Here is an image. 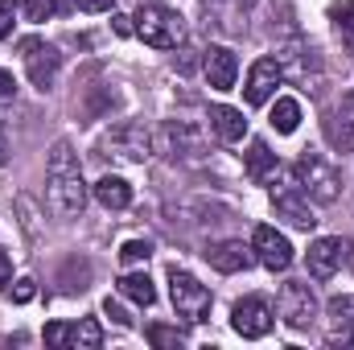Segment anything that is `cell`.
Instances as JSON below:
<instances>
[{"mask_svg": "<svg viewBox=\"0 0 354 350\" xmlns=\"http://www.w3.org/2000/svg\"><path fill=\"white\" fill-rule=\"evenodd\" d=\"M210 128L218 132V140H227V145H235V140H243L248 136V120H243V111L239 107H227V103H218V107H210Z\"/></svg>", "mask_w": 354, "mask_h": 350, "instance_id": "e0dca14e", "label": "cell"}, {"mask_svg": "<svg viewBox=\"0 0 354 350\" xmlns=\"http://www.w3.org/2000/svg\"><path fill=\"white\" fill-rule=\"evenodd\" d=\"M120 293H124L128 301H136V305H153V301H157V288H153L149 272H124V276H120Z\"/></svg>", "mask_w": 354, "mask_h": 350, "instance_id": "44dd1931", "label": "cell"}, {"mask_svg": "<svg viewBox=\"0 0 354 350\" xmlns=\"http://www.w3.org/2000/svg\"><path fill=\"white\" fill-rule=\"evenodd\" d=\"M21 8H25V17L37 25V21H50V17H54L58 0H21Z\"/></svg>", "mask_w": 354, "mask_h": 350, "instance_id": "4316f807", "label": "cell"}, {"mask_svg": "<svg viewBox=\"0 0 354 350\" xmlns=\"http://www.w3.org/2000/svg\"><path fill=\"white\" fill-rule=\"evenodd\" d=\"M111 25H115V33H124V37L136 33V29H132V17H111Z\"/></svg>", "mask_w": 354, "mask_h": 350, "instance_id": "e575fe53", "label": "cell"}, {"mask_svg": "<svg viewBox=\"0 0 354 350\" xmlns=\"http://www.w3.org/2000/svg\"><path fill=\"white\" fill-rule=\"evenodd\" d=\"M326 136H330V145L338 149V153H351L354 149V124L351 120H326Z\"/></svg>", "mask_w": 354, "mask_h": 350, "instance_id": "603a6c76", "label": "cell"}, {"mask_svg": "<svg viewBox=\"0 0 354 350\" xmlns=\"http://www.w3.org/2000/svg\"><path fill=\"white\" fill-rule=\"evenodd\" d=\"M334 25H338V33L346 37V46L354 50V0H342V4H334Z\"/></svg>", "mask_w": 354, "mask_h": 350, "instance_id": "cb8c5ba5", "label": "cell"}, {"mask_svg": "<svg viewBox=\"0 0 354 350\" xmlns=\"http://www.w3.org/2000/svg\"><path fill=\"white\" fill-rule=\"evenodd\" d=\"M272 322H276V313H272L268 297H243L231 309V326H235L239 338H264L272 330Z\"/></svg>", "mask_w": 354, "mask_h": 350, "instance_id": "9c48e42d", "label": "cell"}, {"mask_svg": "<svg viewBox=\"0 0 354 350\" xmlns=\"http://www.w3.org/2000/svg\"><path fill=\"white\" fill-rule=\"evenodd\" d=\"M33 293H37V288H33V280H17L12 301H17V305H29V301H33Z\"/></svg>", "mask_w": 354, "mask_h": 350, "instance_id": "4dcf8cb0", "label": "cell"}, {"mask_svg": "<svg viewBox=\"0 0 354 350\" xmlns=\"http://www.w3.org/2000/svg\"><path fill=\"white\" fill-rule=\"evenodd\" d=\"M276 309H280V322L288 330H309V322L317 317V297L305 280H288V284H280Z\"/></svg>", "mask_w": 354, "mask_h": 350, "instance_id": "8992f818", "label": "cell"}, {"mask_svg": "<svg viewBox=\"0 0 354 350\" xmlns=\"http://www.w3.org/2000/svg\"><path fill=\"white\" fill-rule=\"evenodd\" d=\"M103 157L111 161H124V165H145L153 157V136L145 124L128 120V124H115L107 136H103Z\"/></svg>", "mask_w": 354, "mask_h": 350, "instance_id": "277c9868", "label": "cell"}, {"mask_svg": "<svg viewBox=\"0 0 354 350\" xmlns=\"http://www.w3.org/2000/svg\"><path fill=\"white\" fill-rule=\"evenodd\" d=\"M354 326V297H334L330 301V342H346Z\"/></svg>", "mask_w": 354, "mask_h": 350, "instance_id": "ffe728a7", "label": "cell"}, {"mask_svg": "<svg viewBox=\"0 0 354 350\" xmlns=\"http://www.w3.org/2000/svg\"><path fill=\"white\" fill-rule=\"evenodd\" d=\"M8 161V136H4V124H0V165Z\"/></svg>", "mask_w": 354, "mask_h": 350, "instance_id": "d590c367", "label": "cell"}, {"mask_svg": "<svg viewBox=\"0 0 354 350\" xmlns=\"http://www.w3.org/2000/svg\"><path fill=\"white\" fill-rule=\"evenodd\" d=\"M149 342L161 350H177L185 338H181V330H174V326H149Z\"/></svg>", "mask_w": 354, "mask_h": 350, "instance_id": "d4e9b609", "label": "cell"}, {"mask_svg": "<svg viewBox=\"0 0 354 350\" xmlns=\"http://www.w3.org/2000/svg\"><path fill=\"white\" fill-rule=\"evenodd\" d=\"M297 124H301V103H297V99H276V107H272V128H276L280 136H288V132H297Z\"/></svg>", "mask_w": 354, "mask_h": 350, "instance_id": "7402d4cb", "label": "cell"}, {"mask_svg": "<svg viewBox=\"0 0 354 350\" xmlns=\"http://www.w3.org/2000/svg\"><path fill=\"white\" fill-rule=\"evenodd\" d=\"M272 206H276V214L280 219H288L292 227H301V231H309L317 219H313V210H309V202H301L297 198V185L288 190V185H280V190H272Z\"/></svg>", "mask_w": 354, "mask_h": 350, "instance_id": "9a60e30c", "label": "cell"}, {"mask_svg": "<svg viewBox=\"0 0 354 350\" xmlns=\"http://www.w3.org/2000/svg\"><path fill=\"white\" fill-rule=\"evenodd\" d=\"M206 79H210V87L214 91H231L235 87V79H239V58H235L227 46L206 50Z\"/></svg>", "mask_w": 354, "mask_h": 350, "instance_id": "5bb4252c", "label": "cell"}, {"mask_svg": "<svg viewBox=\"0 0 354 350\" xmlns=\"http://www.w3.org/2000/svg\"><path fill=\"white\" fill-rule=\"evenodd\" d=\"M206 260H210V268H218V272H243L248 264H252V256H248V248L239 243V239H227V243H214L210 252H206Z\"/></svg>", "mask_w": 354, "mask_h": 350, "instance_id": "ac0fdd59", "label": "cell"}, {"mask_svg": "<svg viewBox=\"0 0 354 350\" xmlns=\"http://www.w3.org/2000/svg\"><path fill=\"white\" fill-rule=\"evenodd\" d=\"M103 313H107V317H111V322H120V326H132V317H128V313H124V305H120V301H111V297H107V301H103Z\"/></svg>", "mask_w": 354, "mask_h": 350, "instance_id": "f546056e", "label": "cell"}, {"mask_svg": "<svg viewBox=\"0 0 354 350\" xmlns=\"http://www.w3.org/2000/svg\"><path fill=\"white\" fill-rule=\"evenodd\" d=\"M169 297H174L177 317H185V322H206V313H210V288H206L198 276L169 268Z\"/></svg>", "mask_w": 354, "mask_h": 350, "instance_id": "5b68a950", "label": "cell"}, {"mask_svg": "<svg viewBox=\"0 0 354 350\" xmlns=\"http://www.w3.org/2000/svg\"><path fill=\"white\" fill-rule=\"evenodd\" d=\"M243 169H248V177L256 185H264V181H272V177L280 174V161H276V153L268 149L264 140H252L248 153H243Z\"/></svg>", "mask_w": 354, "mask_h": 350, "instance_id": "2e32d148", "label": "cell"}, {"mask_svg": "<svg viewBox=\"0 0 354 350\" xmlns=\"http://www.w3.org/2000/svg\"><path fill=\"white\" fill-rule=\"evenodd\" d=\"M12 17H17V4L12 0H0V42L12 33Z\"/></svg>", "mask_w": 354, "mask_h": 350, "instance_id": "83f0119b", "label": "cell"}, {"mask_svg": "<svg viewBox=\"0 0 354 350\" xmlns=\"http://www.w3.org/2000/svg\"><path fill=\"white\" fill-rule=\"evenodd\" d=\"M346 103H351V107H354V91H351V95H346Z\"/></svg>", "mask_w": 354, "mask_h": 350, "instance_id": "8d00e7d4", "label": "cell"}, {"mask_svg": "<svg viewBox=\"0 0 354 350\" xmlns=\"http://www.w3.org/2000/svg\"><path fill=\"white\" fill-rule=\"evenodd\" d=\"M8 276H12V260H8V252L0 248V288L8 284Z\"/></svg>", "mask_w": 354, "mask_h": 350, "instance_id": "d6a6232c", "label": "cell"}, {"mask_svg": "<svg viewBox=\"0 0 354 350\" xmlns=\"http://www.w3.org/2000/svg\"><path fill=\"white\" fill-rule=\"evenodd\" d=\"M21 58H25V71H29V83L37 91H50L58 79V66H62V54L41 42V37H25L21 42Z\"/></svg>", "mask_w": 354, "mask_h": 350, "instance_id": "52a82bcc", "label": "cell"}, {"mask_svg": "<svg viewBox=\"0 0 354 350\" xmlns=\"http://www.w3.org/2000/svg\"><path fill=\"white\" fill-rule=\"evenodd\" d=\"M280 62L276 58H260L256 66H252V75H248V87H243V99H248V107H264L268 99H272V91L280 87Z\"/></svg>", "mask_w": 354, "mask_h": 350, "instance_id": "7c38bea8", "label": "cell"}, {"mask_svg": "<svg viewBox=\"0 0 354 350\" xmlns=\"http://www.w3.org/2000/svg\"><path fill=\"white\" fill-rule=\"evenodd\" d=\"M292 185H297V194H305L309 202L330 206V202L342 194V174H338L330 161H322L317 153H301L297 165H292Z\"/></svg>", "mask_w": 354, "mask_h": 350, "instance_id": "7a4b0ae2", "label": "cell"}, {"mask_svg": "<svg viewBox=\"0 0 354 350\" xmlns=\"http://www.w3.org/2000/svg\"><path fill=\"white\" fill-rule=\"evenodd\" d=\"M136 25V37L145 42V46H153V50H177V42L185 37V25H181V17H177L174 8H165V4H140V12L132 17Z\"/></svg>", "mask_w": 354, "mask_h": 350, "instance_id": "3957f363", "label": "cell"}, {"mask_svg": "<svg viewBox=\"0 0 354 350\" xmlns=\"http://www.w3.org/2000/svg\"><path fill=\"white\" fill-rule=\"evenodd\" d=\"M46 342L50 347H75V350H95L103 342V330L95 317H83L79 326H62V322H50L46 326Z\"/></svg>", "mask_w": 354, "mask_h": 350, "instance_id": "8fae6325", "label": "cell"}, {"mask_svg": "<svg viewBox=\"0 0 354 350\" xmlns=\"http://www.w3.org/2000/svg\"><path fill=\"white\" fill-rule=\"evenodd\" d=\"M75 4H79L83 12H107V8H111V0H75Z\"/></svg>", "mask_w": 354, "mask_h": 350, "instance_id": "1f68e13d", "label": "cell"}, {"mask_svg": "<svg viewBox=\"0 0 354 350\" xmlns=\"http://www.w3.org/2000/svg\"><path fill=\"white\" fill-rule=\"evenodd\" d=\"M149 256H153V243H149V239H128V243L120 248V260L124 264H145Z\"/></svg>", "mask_w": 354, "mask_h": 350, "instance_id": "484cf974", "label": "cell"}, {"mask_svg": "<svg viewBox=\"0 0 354 350\" xmlns=\"http://www.w3.org/2000/svg\"><path fill=\"white\" fill-rule=\"evenodd\" d=\"M17 210L25 214V231H29V239H37V219H33V202H29V198H17Z\"/></svg>", "mask_w": 354, "mask_h": 350, "instance_id": "f1b7e54d", "label": "cell"}, {"mask_svg": "<svg viewBox=\"0 0 354 350\" xmlns=\"http://www.w3.org/2000/svg\"><path fill=\"white\" fill-rule=\"evenodd\" d=\"M161 145H165V153L185 157V161H198V157H202V136H198L189 124H181V120H174V124L161 128Z\"/></svg>", "mask_w": 354, "mask_h": 350, "instance_id": "4fadbf2b", "label": "cell"}, {"mask_svg": "<svg viewBox=\"0 0 354 350\" xmlns=\"http://www.w3.org/2000/svg\"><path fill=\"white\" fill-rule=\"evenodd\" d=\"M12 91H17L12 75H8V71H0V99H12Z\"/></svg>", "mask_w": 354, "mask_h": 350, "instance_id": "836d02e7", "label": "cell"}, {"mask_svg": "<svg viewBox=\"0 0 354 350\" xmlns=\"http://www.w3.org/2000/svg\"><path fill=\"white\" fill-rule=\"evenodd\" d=\"M46 194H50V206L58 214H83V206H87V181H83V169H79V157H75L71 140H58L50 149Z\"/></svg>", "mask_w": 354, "mask_h": 350, "instance_id": "6da1fadb", "label": "cell"}, {"mask_svg": "<svg viewBox=\"0 0 354 350\" xmlns=\"http://www.w3.org/2000/svg\"><path fill=\"white\" fill-rule=\"evenodd\" d=\"M252 252H256V260L264 264L268 272H284V268L292 264V243H288L276 227H256Z\"/></svg>", "mask_w": 354, "mask_h": 350, "instance_id": "30bf717a", "label": "cell"}, {"mask_svg": "<svg viewBox=\"0 0 354 350\" xmlns=\"http://www.w3.org/2000/svg\"><path fill=\"white\" fill-rule=\"evenodd\" d=\"M351 260V239H342V235H322V239H313L309 243V276L313 280H330L334 272H342V264Z\"/></svg>", "mask_w": 354, "mask_h": 350, "instance_id": "ba28073f", "label": "cell"}, {"mask_svg": "<svg viewBox=\"0 0 354 350\" xmlns=\"http://www.w3.org/2000/svg\"><path fill=\"white\" fill-rule=\"evenodd\" d=\"M95 198H99L107 210H124V206L132 202V185H128L124 177L107 174V177H99V181H95Z\"/></svg>", "mask_w": 354, "mask_h": 350, "instance_id": "d6986e66", "label": "cell"}, {"mask_svg": "<svg viewBox=\"0 0 354 350\" xmlns=\"http://www.w3.org/2000/svg\"><path fill=\"white\" fill-rule=\"evenodd\" d=\"M346 347H354V334H351V338H346Z\"/></svg>", "mask_w": 354, "mask_h": 350, "instance_id": "74e56055", "label": "cell"}]
</instances>
